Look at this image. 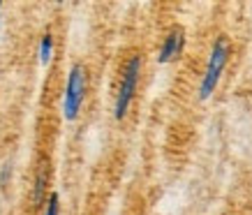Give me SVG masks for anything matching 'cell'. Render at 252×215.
<instances>
[{"label":"cell","mask_w":252,"mask_h":215,"mask_svg":"<svg viewBox=\"0 0 252 215\" xmlns=\"http://www.w3.org/2000/svg\"><path fill=\"white\" fill-rule=\"evenodd\" d=\"M51 56H54V35H51V31H46L39 39V62L49 65Z\"/></svg>","instance_id":"cell-5"},{"label":"cell","mask_w":252,"mask_h":215,"mask_svg":"<svg viewBox=\"0 0 252 215\" xmlns=\"http://www.w3.org/2000/svg\"><path fill=\"white\" fill-rule=\"evenodd\" d=\"M183 46H185V31L181 26H174L171 31L167 32V37L160 46V54H158V62L167 65V62H174L178 56L183 54Z\"/></svg>","instance_id":"cell-4"},{"label":"cell","mask_w":252,"mask_h":215,"mask_svg":"<svg viewBox=\"0 0 252 215\" xmlns=\"http://www.w3.org/2000/svg\"><path fill=\"white\" fill-rule=\"evenodd\" d=\"M86 86H88V77H86L84 65H72L67 77V86H65V97H63V116L65 121H74L81 111L86 97Z\"/></svg>","instance_id":"cell-2"},{"label":"cell","mask_w":252,"mask_h":215,"mask_svg":"<svg viewBox=\"0 0 252 215\" xmlns=\"http://www.w3.org/2000/svg\"><path fill=\"white\" fill-rule=\"evenodd\" d=\"M61 213V199H58V194H51L49 201H46V213L44 215H58Z\"/></svg>","instance_id":"cell-7"},{"label":"cell","mask_w":252,"mask_h":215,"mask_svg":"<svg viewBox=\"0 0 252 215\" xmlns=\"http://www.w3.org/2000/svg\"><path fill=\"white\" fill-rule=\"evenodd\" d=\"M44 185H46V169H42V171L37 174V183H35V204H39V201H42Z\"/></svg>","instance_id":"cell-6"},{"label":"cell","mask_w":252,"mask_h":215,"mask_svg":"<svg viewBox=\"0 0 252 215\" xmlns=\"http://www.w3.org/2000/svg\"><path fill=\"white\" fill-rule=\"evenodd\" d=\"M229 56H231L229 42H227L224 35H220V37L215 39L213 49H211V58H208L206 72H204V77H201V86H199V97H201V100H208V97L215 92L218 84H220L222 69L227 67Z\"/></svg>","instance_id":"cell-1"},{"label":"cell","mask_w":252,"mask_h":215,"mask_svg":"<svg viewBox=\"0 0 252 215\" xmlns=\"http://www.w3.org/2000/svg\"><path fill=\"white\" fill-rule=\"evenodd\" d=\"M139 74H141V56H132L125 69H123L121 77V86H118V95H116V107H114V116L116 121H123L127 109H130L132 100H134V91L139 84Z\"/></svg>","instance_id":"cell-3"},{"label":"cell","mask_w":252,"mask_h":215,"mask_svg":"<svg viewBox=\"0 0 252 215\" xmlns=\"http://www.w3.org/2000/svg\"><path fill=\"white\" fill-rule=\"evenodd\" d=\"M0 9H2V5H0Z\"/></svg>","instance_id":"cell-8"}]
</instances>
